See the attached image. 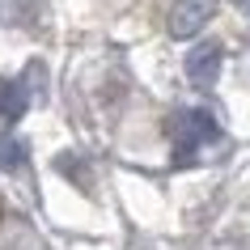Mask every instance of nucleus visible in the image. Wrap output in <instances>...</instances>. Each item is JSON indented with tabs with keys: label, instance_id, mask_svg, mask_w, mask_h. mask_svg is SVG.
Listing matches in <instances>:
<instances>
[{
	"label": "nucleus",
	"instance_id": "obj_1",
	"mask_svg": "<svg viewBox=\"0 0 250 250\" xmlns=\"http://www.w3.org/2000/svg\"><path fill=\"white\" fill-rule=\"evenodd\" d=\"M170 140H174V153H170L174 166H195L199 153L221 140V123L204 106H183L170 115Z\"/></svg>",
	"mask_w": 250,
	"mask_h": 250
},
{
	"label": "nucleus",
	"instance_id": "obj_2",
	"mask_svg": "<svg viewBox=\"0 0 250 250\" xmlns=\"http://www.w3.org/2000/svg\"><path fill=\"white\" fill-rule=\"evenodd\" d=\"M216 13V0H174L170 9V34L174 39H195Z\"/></svg>",
	"mask_w": 250,
	"mask_h": 250
},
{
	"label": "nucleus",
	"instance_id": "obj_3",
	"mask_svg": "<svg viewBox=\"0 0 250 250\" xmlns=\"http://www.w3.org/2000/svg\"><path fill=\"white\" fill-rule=\"evenodd\" d=\"M221 64H225V47L221 42H199L195 51L187 55V77L195 89H212L221 81Z\"/></svg>",
	"mask_w": 250,
	"mask_h": 250
},
{
	"label": "nucleus",
	"instance_id": "obj_4",
	"mask_svg": "<svg viewBox=\"0 0 250 250\" xmlns=\"http://www.w3.org/2000/svg\"><path fill=\"white\" fill-rule=\"evenodd\" d=\"M30 106V93L17 77H0V123H17Z\"/></svg>",
	"mask_w": 250,
	"mask_h": 250
},
{
	"label": "nucleus",
	"instance_id": "obj_5",
	"mask_svg": "<svg viewBox=\"0 0 250 250\" xmlns=\"http://www.w3.org/2000/svg\"><path fill=\"white\" fill-rule=\"evenodd\" d=\"M26 161H30V145L13 132H0V170L17 174V170H26Z\"/></svg>",
	"mask_w": 250,
	"mask_h": 250
},
{
	"label": "nucleus",
	"instance_id": "obj_6",
	"mask_svg": "<svg viewBox=\"0 0 250 250\" xmlns=\"http://www.w3.org/2000/svg\"><path fill=\"white\" fill-rule=\"evenodd\" d=\"M55 170L64 174V178H77V187H81V191H93L89 161L81 157V153H60V157H55Z\"/></svg>",
	"mask_w": 250,
	"mask_h": 250
},
{
	"label": "nucleus",
	"instance_id": "obj_7",
	"mask_svg": "<svg viewBox=\"0 0 250 250\" xmlns=\"http://www.w3.org/2000/svg\"><path fill=\"white\" fill-rule=\"evenodd\" d=\"M21 85H26V93H30V102L39 98V102H47V64H26V77H17Z\"/></svg>",
	"mask_w": 250,
	"mask_h": 250
},
{
	"label": "nucleus",
	"instance_id": "obj_8",
	"mask_svg": "<svg viewBox=\"0 0 250 250\" xmlns=\"http://www.w3.org/2000/svg\"><path fill=\"white\" fill-rule=\"evenodd\" d=\"M233 4H237V13H242V17L250 21V0H233Z\"/></svg>",
	"mask_w": 250,
	"mask_h": 250
}]
</instances>
